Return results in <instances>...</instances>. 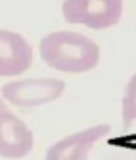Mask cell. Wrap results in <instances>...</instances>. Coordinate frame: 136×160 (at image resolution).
<instances>
[{
    "instance_id": "obj_2",
    "label": "cell",
    "mask_w": 136,
    "mask_h": 160,
    "mask_svg": "<svg viewBox=\"0 0 136 160\" xmlns=\"http://www.w3.org/2000/svg\"><path fill=\"white\" fill-rule=\"evenodd\" d=\"M66 83L55 77H30V79H17V81L6 83L0 89V94L12 106L21 109H32L55 102L64 92Z\"/></svg>"
},
{
    "instance_id": "obj_1",
    "label": "cell",
    "mask_w": 136,
    "mask_h": 160,
    "mask_svg": "<svg viewBox=\"0 0 136 160\" xmlns=\"http://www.w3.org/2000/svg\"><path fill=\"white\" fill-rule=\"evenodd\" d=\"M40 57L53 70L66 73H83L98 66L100 49L91 38L80 32L57 30L42 38Z\"/></svg>"
},
{
    "instance_id": "obj_7",
    "label": "cell",
    "mask_w": 136,
    "mask_h": 160,
    "mask_svg": "<svg viewBox=\"0 0 136 160\" xmlns=\"http://www.w3.org/2000/svg\"><path fill=\"white\" fill-rule=\"evenodd\" d=\"M121 119H123V130H128V126L136 121V73L128 79L123 94Z\"/></svg>"
},
{
    "instance_id": "obj_4",
    "label": "cell",
    "mask_w": 136,
    "mask_h": 160,
    "mask_svg": "<svg viewBox=\"0 0 136 160\" xmlns=\"http://www.w3.org/2000/svg\"><path fill=\"white\" fill-rule=\"evenodd\" d=\"M34 147V136L30 128L13 111L8 109L0 94V156L4 158H25Z\"/></svg>"
},
{
    "instance_id": "obj_6",
    "label": "cell",
    "mask_w": 136,
    "mask_h": 160,
    "mask_svg": "<svg viewBox=\"0 0 136 160\" xmlns=\"http://www.w3.org/2000/svg\"><path fill=\"white\" fill-rule=\"evenodd\" d=\"M32 66V47L12 30H0V77L21 75Z\"/></svg>"
},
{
    "instance_id": "obj_3",
    "label": "cell",
    "mask_w": 136,
    "mask_h": 160,
    "mask_svg": "<svg viewBox=\"0 0 136 160\" xmlns=\"http://www.w3.org/2000/svg\"><path fill=\"white\" fill-rule=\"evenodd\" d=\"M123 0H64L62 17L72 25L104 30L119 23Z\"/></svg>"
},
{
    "instance_id": "obj_5",
    "label": "cell",
    "mask_w": 136,
    "mask_h": 160,
    "mask_svg": "<svg viewBox=\"0 0 136 160\" xmlns=\"http://www.w3.org/2000/svg\"><path fill=\"white\" fill-rule=\"evenodd\" d=\"M108 134L110 124H97L74 132L53 143L45 152V160H87L93 145Z\"/></svg>"
}]
</instances>
